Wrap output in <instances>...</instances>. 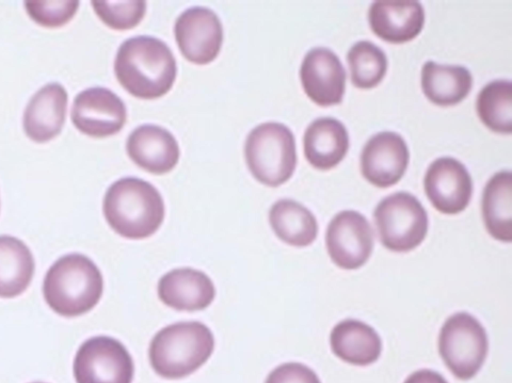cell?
Wrapping results in <instances>:
<instances>
[{
    "instance_id": "cell-6",
    "label": "cell",
    "mask_w": 512,
    "mask_h": 383,
    "mask_svg": "<svg viewBox=\"0 0 512 383\" xmlns=\"http://www.w3.org/2000/svg\"><path fill=\"white\" fill-rule=\"evenodd\" d=\"M381 244L393 252L418 247L428 231V215L421 202L407 192H396L382 199L373 212Z\"/></svg>"
},
{
    "instance_id": "cell-11",
    "label": "cell",
    "mask_w": 512,
    "mask_h": 383,
    "mask_svg": "<svg viewBox=\"0 0 512 383\" xmlns=\"http://www.w3.org/2000/svg\"><path fill=\"white\" fill-rule=\"evenodd\" d=\"M77 130L95 138L118 133L126 122L124 102L111 90L92 87L78 93L71 109Z\"/></svg>"
},
{
    "instance_id": "cell-4",
    "label": "cell",
    "mask_w": 512,
    "mask_h": 383,
    "mask_svg": "<svg viewBox=\"0 0 512 383\" xmlns=\"http://www.w3.org/2000/svg\"><path fill=\"white\" fill-rule=\"evenodd\" d=\"M214 337L198 321L170 324L151 340L149 360L153 370L166 379L184 378L199 369L211 356Z\"/></svg>"
},
{
    "instance_id": "cell-16",
    "label": "cell",
    "mask_w": 512,
    "mask_h": 383,
    "mask_svg": "<svg viewBox=\"0 0 512 383\" xmlns=\"http://www.w3.org/2000/svg\"><path fill=\"white\" fill-rule=\"evenodd\" d=\"M368 19L376 36L389 43L401 44L420 34L425 14L419 1H374Z\"/></svg>"
},
{
    "instance_id": "cell-5",
    "label": "cell",
    "mask_w": 512,
    "mask_h": 383,
    "mask_svg": "<svg viewBox=\"0 0 512 383\" xmlns=\"http://www.w3.org/2000/svg\"><path fill=\"white\" fill-rule=\"evenodd\" d=\"M244 153L254 178L270 187L288 181L297 163L294 135L287 126L277 122L262 123L252 129Z\"/></svg>"
},
{
    "instance_id": "cell-29",
    "label": "cell",
    "mask_w": 512,
    "mask_h": 383,
    "mask_svg": "<svg viewBox=\"0 0 512 383\" xmlns=\"http://www.w3.org/2000/svg\"><path fill=\"white\" fill-rule=\"evenodd\" d=\"M265 383H321L317 374L308 366L298 362H288L274 368Z\"/></svg>"
},
{
    "instance_id": "cell-3",
    "label": "cell",
    "mask_w": 512,
    "mask_h": 383,
    "mask_svg": "<svg viewBox=\"0 0 512 383\" xmlns=\"http://www.w3.org/2000/svg\"><path fill=\"white\" fill-rule=\"evenodd\" d=\"M102 292L100 270L91 259L78 253L60 257L48 269L43 282L46 303L64 317L90 311L99 302Z\"/></svg>"
},
{
    "instance_id": "cell-9",
    "label": "cell",
    "mask_w": 512,
    "mask_h": 383,
    "mask_svg": "<svg viewBox=\"0 0 512 383\" xmlns=\"http://www.w3.org/2000/svg\"><path fill=\"white\" fill-rule=\"evenodd\" d=\"M325 243L331 260L338 267L358 269L372 254L373 230L364 215L354 210H344L328 224Z\"/></svg>"
},
{
    "instance_id": "cell-13",
    "label": "cell",
    "mask_w": 512,
    "mask_h": 383,
    "mask_svg": "<svg viewBox=\"0 0 512 383\" xmlns=\"http://www.w3.org/2000/svg\"><path fill=\"white\" fill-rule=\"evenodd\" d=\"M408 163L409 151L405 140L391 131L372 136L361 153L363 177L379 188L396 184L404 175Z\"/></svg>"
},
{
    "instance_id": "cell-1",
    "label": "cell",
    "mask_w": 512,
    "mask_h": 383,
    "mask_svg": "<svg viewBox=\"0 0 512 383\" xmlns=\"http://www.w3.org/2000/svg\"><path fill=\"white\" fill-rule=\"evenodd\" d=\"M114 72L118 82L131 95L156 99L172 88L177 64L166 43L142 35L129 38L120 45Z\"/></svg>"
},
{
    "instance_id": "cell-19",
    "label": "cell",
    "mask_w": 512,
    "mask_h": 383,
    "mask_svg": "<svg viewBox=\"0 0 512 383\" xmlns=\"http://www.w3.org/2000/svg\"><path fill=\"white\" fill-rule=\"evenodd\" d=\"M304 154L316 169L329 170L337 166L349 148L348 132L339 120L322 117L307 127L303 137Z\"/></svg>"
},
{
    "instance_id": "cell-20",
    "label": "cell",
    "mask_w": 512,
    "mask_h": 383,
    "mask_svg": "<svg viewBox=\"0 0 512 383\" xmlns=\"http://www.w3.org/2000/svg\"><path fill=\"white\" fill-rule=\"evenodd\" d=\"M330 346L338 358L357 366L374 363L382 351L378 333L368 324L356 319L342 320L333 327Z\"/></svg>"
},
{
    "instance_id": "cell-12",
    "label": "cell",
    "mask_w": 512,
    "mask_h": 383,
    "mask_svg": "<svg viewBox=\"0 0 512 383\" xmlns=\"http://www.w3.org/2000/svg\"><path fill=\"white\" fill-rule=\"evenodd\" d=\"M425 193L433 207L444 214L462 212L469 204L473 183L466 167L452 157L433 161L424 177Z\"/></svg>"
},
{
    "instance_id": "cell-18",
    "label": "cell",
    "mask_w": 512,
    "mask_h": 383,
    "mask_svg": "<svg viewBox=\"0 0 512 383\" xmlns=\"http://www.w3.org/2000/svg\"><path fill=\"white\" fill-rule=\"evenodd\" d=\"M157 291L165 305L180 311L205 309L216 294L212 280L204 272L187 267L164 274Z\"/></svg>"
},
{
    "instance_id": "cell-28",
    "label": "cell",
    "mask_w": 512,
    "mask_h": 383,
    "mask_svg": "<svg viewBox=\"0 0 512 383\" xmlns=\"http://www.w3.org/2000/svg\"><path fill=\"white\" fill-rule=\"evenodd\" d=\"M24 5L29 17L37 24L57 28L74 17L79 1H25Z\"/></svg>"
},
{
    "instance_id": "cell-27",
    "label": "cell",
    "mask_w": 512,
    "mask_h": 383,
    "mask_svg": "<svg viewBox=\"0 0 512 383\" xmlns=\"http://www.w3.org/2000/svg\"><path fill=\"white\" fill-rule=\"evenodd\" d=\"M91 5L102 22L115 30L134 28L146 13L145 1H92Z\"/></svg>"
},
{
    "instance_id": "cell-7",
    "label": "cell",
    "mask_w": 512,
    "mask_h": 383,
    "mask_svg": "<svg viewBox=\"0 0 512 383\" xmlns=\"http://www.w3.org/2000/svg\"><path fill=\"white\" fill-rule=\"evenodd\" d=\"M438 350L447 368L460 380H469L481 369L488 353L483 325L467 312H457L444 322Z\"/></svg>"
},
{
    "instance_id": "cell-22",
    "label": "cell",
    "mask_w": 512,
    "mask_h": 383,
    "mask_svg": "<svg viewBox=\"0 0 512 383\" xmlns=\"http://www.w3.org/2000/svg\"><path fill=\"white\" fill-rule=\"evenodd\" d=\"M482 215L488 233L501 242L512 241V174L508 170L494 174L482 196Z\"/></svg>"
},
{
    "instance_id": "cell-24",
    "label": "cell",
    "mask_w": 512,
    "mask_h": 383,
    "mask_svg": "<svg viewBox=\"0 0 512 383\" xmlns=\"http://www.w3.org/2000/svg\"><path fill=\"white\" fill-rule=\"evenodd\" d=\"M30 249L20 239L0 236V297L13 298L23 293L34 275Z\"/></svg>"
},
{
    "instance_id": "cell-30",
    "label": "cell",
    "mask_w": 512,
    "mask_h": 383,
    "mask_svg": "<svg viewBox=\"0 0 512 383\" xmlns=\"http://www.w3.org/2000/svg\"><path fill=\"white\" fill-rule=\"evenodd\" d=\"M404 383H448L446 379L430 369H420L410 374Z\"/></svg>"
},
{
    "instance_id": "cell-25",
    "label": "cell",
    "mask_w": 512,
    "mask_h": 383,
    "mask_svg": "<svg viewBox=\"0 0 512 383\" xmlns=\"http://www.w3.org/2000/svg\"><path fill=\"white\" fill-rule=\"evenodd\" d=\"M477 114L490 130L512 132V84L509 80H495L485 85L476 100Z\"/></svg>"
},
{
    "instance_id": "cell-2",
    "label": "cell",
    "mask_w": 512,
    "mask_h": 383,
    "mask_svg": "<svg viewBox=\"0 0 512 383\" xmlns=\"http://www.w3.org/2000/svg\"><path fill=\"white\" fill-rule=\"evenodd\" d=\"M103 213L109 226L120 236L143 239L159 229L165 208L161 194L152 184L140 178L125 177L107 189Z\"/></svg>"
},
{
    "instance_id": "cell-14",
    "label": "cell",
    "mask_w": 512,
    "mask_h": 383,
    "mask_svg": "<svg viewBox=\"0 0 512 383\" xmlns=\"http://www.w3.org/2000/svg\"><path fill=\"white\" fill-rule=\"evenodd\" d=\"M300 79L304 92L317 105L328 107L341 103L346 72L330 49L316 47L309 50L300 67Z\"/></svg>"
},
{
    "instance_id": "cell-17",
    "label": "cell",
    "mask_w": 512,
    "mask_h": 383,
    "mask_svg": "<svg viewBox=\"0 0 512 383\" xmlns=\"http://www.w3.org/2000/svg\"><path fill=\"white\" fill-rule=\"evenodd\" d=\"M126 150L136 165L153 174L171 171L180 156L175 137L153 124H144L133 130L127 139Z\"/></svg>"
},
{
    "instance_id": "cell-23",
    "label": "cell",
    "mask_w": 512,
    "mask_h": 383,
    "mask_svg": "<svg viewBox=\"0 0 512 383\" xmlns=\"http://www.w3.org/2000/svg\"><path fill=\"white\" fill-rule=\"evenodd\" d=\"M269 222L280 240L295 247L310 245L318 234L317 220L312 212L291 199H281L272 205Z\"/></svg>"
},
{
    "instance_id": "cell-21",
    "label": "cell",
    "mask_w": 512,
    "mask_h": 383,
    "mask_svg": "<svg viewBox=\"0 0 512 383\" xmlns=\"http://www.w3.org/2000/svg\"><path fill=\"white\" fill-rule=\"evenodd\" d=\"M472 84V75L463 66L427 61L422 67V91L435 105L446 107L460 103L469 94Z\"/></svg>"
},
{
    "instance_id": "cell-15",
    "label": "cell",
    "mask_w": 512,
    "mask_h": 383,
    "mask_svg": "<svg viewBox=\"0 0 512 383\" xmlns=\"http://www.w3.org/2000/svg\"><path fill=\"white\" fill-rule=\"evenodd\" d=\"M68 104L66 89L53 82L41 87L29 100L23 114V129L34 142L44 143L62 130Z\"/></svg>"
},
{
    "instance_id": "cell-8",
    "label": "cell",
    "mask_w": 512,
    "mask_h": 383,
    "mask_svg": "<svg viewBox=\"0 0 512 383\" xmlns=\"http://www.w3.org/2000/svg\"><path fill=\"white\" fill-rule=\"evenodd\" d=\"M76 383H131L134 363L125 346L108 336L89 338L73 362Z\"/></svg>"
},
{
    "instance_id": "cell-26",
    "label": "cell",
    "mask_w": 512,
    "mask_h": 383,
    "mask_svg": "<svg viewBox=\"0 0 512 383\" xmlns=\"http://www.w3.org/2000/svg\"><path fill=\"white\" fill-rule=\"evenodd\" d=\"M351 82L360 89L376 87L387 71L385 53L370 41L356 42L347 53Z\"/></svg>"
},
{
    "instance_id": "cell-10",
    "label": "cell",
    "mask_w": 512,
    "mask_h": 383,
    "mask_svg": "<svg viewBox=\"0 0 512 383\" xmlns=\"http://www.w3.org/2000/svg\"><path fill=\"white\" fill-rule=\"evenodd\" d=\"M174 34L182 55L198 65L212 62L223 42V28L218 16L201 6L188 8L179 15Z\"/></svg>"
},
{
    "instance_id": "cell-31",
    "label": "cell",
    "mask_w": 512,
    "mask_h": 383,
    "mask_svg": "<svg viewBox=\"0 0 512 383\" xmlns=\"http://www.w3.org/2000/svg\"><path fill=\"white\" fill-rule=\"evenodd\" d=\"M33 383H44V382H33Z\"/></svg>"
}]
</instances>
